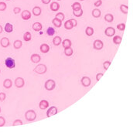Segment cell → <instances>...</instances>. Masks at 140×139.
<instances>
[{
	"mask_svg": "<svg viewBox=\"0 0 140 139\" xmlns=\"http://www.w3.org/2000/svg\"><path fill=\"white\" fill-rule=\"evenodd\" d=\"M25 118L28 121H33L37 118V114L33 110H29L26 112Z\"/></svg>",
	"mask_w": 140,
	"mask_h": 139,
	"instance_id": "obj_1",
	"label": "cell"
},
{
	"mask_svg": "<svg viewBox=\"0 0 140 139\" xmlns=\"http://www.w3.org/2000/svg\"><path fill=\"white\" fill-rule=\"evenodd\" d=\"M47 66L44 64H38L34 68V72L37 74H43L47 72Z\"/></svg>",
	"mask_w": 140,
	"mask_h": 139,
	"instance_id": "obj_2",
	"label": "cell"
},
{
	"mask_svg": "<svg viewBox=\"0 0 140 139\" xmlns=\"http://www.w3.org/2000/svg\"><path fill=\"white\" fill-rule=\"evenodd\" d=\"M56 87V83L54 80H47L45 82L44 87L47 91H53Z\"/></svg>",
	"mask_w": 140,
	"mask_h": 139,
	"instance_id": "obj_3",
	"label": "cell"
},
{
	"mask_svg": "<svg viewBox=\"0 0 140 139\" xmlns=\"http://www.w3.org/2000/svg\"><path fill=\"white\" fill-rule=\"evenodd\" d=\"M5 65L6 67L9 69H13L16 67V62L15 59H12V57H8L5 59Z\"/></svg>",
	"mask_w": 140,
	"mask_h": 139,
	"instance_id": "obj_4",
	"label": "cell"
},
{
	"mask_svg": "<svg viewBox=\"0 0 140 139\" xmlns=\"http://www.w3.org/2000/svg\"><path fill=\"white\" fill-rule=\"evenodd\" d=\"M104 46V43L102 40L100 39H96V40L94 41L93 43V47L94 49H97V50H99V49H102Z\"/></svg>",
	"mask_w": 140,
	"mask_h": 139,
	"instance_id": "obj_5",
	"label": "cell"
},
{
	"mask_svg": "<svg viewBox=\"0 0 140 139\" xmlns=\"http://www.w3.org/2000/svg\"><path fill=\"white\" fill-rule=\"evenodd\" d=\"M57 114V108L54 106H52L48 109L47 111V118H50L51 116H54Z\"/></svg>",
	"mask_w": 140,
	"mask_h": 139,
	"instance_id": "obj_6",
	"label": "cell"
},
{
	"mask_svg": "<svg viewBox=\"0 0 140 139\" xmlns=\"http://www.w3.org/2000/svg\"><path fill=\"white\" fill-rule=\"evenodd\" d=\"M25 84V81L23 78L22 77H17L15 80V85L17 88H22Z\"/></svg>",
	"mask_w": 140,
	"mask_h": 139,
	"instance_id": "obj_7",
	"label": "cell"
},
{
	"mask_svg": "<svg viewBox=\"0 0 140 139\" xmlns=\"http://www.w3.org/2000/svg\"><path fill=\"white\" fill-rule=\"evenodd\" d=\"M105 33L107 36L112 37V36H113L115 34V30L113 27H108V28H106V29L105 30Z\"/></svg>",
	"mask_w": 140,
	"mask_h": 139,
	"instance_id": "obj_8",
	"label": "cell"
},
{
	"mask_svg": "<svg viewBox=\"0 0 140 139\" xmlns=\"http://www.w3.org/2000/svg\"><path fill=\"white\" fill-rule=\"evenodd\" d=\"M21 17L24 20H28L31 18V12L29 10H24L21 13Z\"/></svg>",
	"mask_w": 140,
	"mask_h": 139,
	"instance_id": "obj_9",
	"label": "cell"
},
{
	"mask_svg": "<svg viewBox=\"0 0 140 139\" xmlns=\"http://www.w3.org/2000/svg\"><path fill=\"white\" fill-rule=\"evenodd\" d=\"M0 44H1L2 47L6 48L9 46V44H10V42H9V39L7 37H3L1 39V40H0Z\"/></svg>",
	"mask_w": 140,
	"mask_h": 139,
	"instance_id": "obj_10",
	"label": "cell"
},
{
	"mask_svg": "<svg viewBox=\"0 0 140 139\" xmlns=\"http://www.w3.org/2000/svg\"><path fill=\"white\" fill-rule=\"evenodd\" d=\"M81 84H82V85L84 86V87H89V86L91 85V83H92V81H91V79L89 77H84L81 78Z\"/></svg>",
	"mask_w": 140,
	"mask_h": 139,
	"instance_id": "obj_11",
	"label": "cell"
},
{
	"mask_svg": "<svg viewBox=\"0 0 140 139\" xmlns=\"http://www.w3.org/2000/svg\"><path fill=\"white\" fill-rule=\"evenodd\" d=\"M41 59V57L40 56L39 54H37V53H34V54H32L31 57H30V60L31 62H32L33 64H37L40 61Z\"/></svg>",
	"mask_w": 140,
	"mask_h": 139,
	"instance_id": "obj_12",
	"label": "cell"
},
{
	"mask_svg": "<svg viewBox=\"0 0 140 139\" xmlns=\"http://www.w3.org/2000/svg\"><path fill=\"white\" fill-rule=\"evenodd\" d=\"M39 107H40L41 110H45V109L49 107V102L46 100L41 101L40 102V104H39Z\"/></svg>",
	"mask_w": 140,
	"mask_h": 139,
	"instance_id": "obj_13",
	"label": "cell"
},
{
	"mask_svg": "<svg viewBox=\"0 0 140 139\" xmlns=\"http://www.w3.org/2000/svg\"><path fill=\"white\" fill-rule=\"evenodd\" d=\"M60 9V4L57 2H53L50 4V9L54 12H57Z\"/></svg>",
	"mask_w": 140,
	"mask_h": 139,
	"instance_id": "obj_14",
	"label": "cell"
},
{
	"mask_svg": "<svg viewBox=\"0 0 140 139\" xmlns=\"http://www.w3.org/2000/svg\"><path fill=\"white\" fill-rule=\"evenodd\" d=\"M42 28H43V26H42V24L40 22H34L33 25H32V29H33L34 31H37V32H39L40 31Z\"/></svg>",
	"mask_w": 140,
	"mask_h": 139,
	"instance_id": "obj_15",
	"label": "cell"
},
{
	"mask_svg": "<svg viewBox=\"0 0 140 139\" xmlns=\"http://www.w3.org/2000/svg\"><path fill=\"white\" fill-rule=\"evenodd\" d=\"M40 49L43 53H48L49 50H50V46L46 43H43L40 46Z\"/></svg>",
	"mask_w": 140,
	"mask_h": 139,
	"instance_id": "obj_16",
	"label": "cell"
},
{
	"mask_svg": "<svg viewBox=\"0 0 140 139\" xmlns=\"http://www.w3.org/2000/svg\"><path fill=\"white\" fill-rule=\"evenodd\" d=\"M32 14L35 16H39L41 14V8L39 7V6H35V7L32 9Z\"/></svg>",
	"mask_w": 140,
	"mask_h": 139,
	"instance_id": "obj_17",
	"label": "cell"
},
{
	"mask_svg": "<svg viewBox=\"0 0 140 139\" xmlns=\"http://www.w3.org/2000/svg\"><path fill=\"white\" fill-rule=\"evenodd\" d=\"M3 86H4L5 88L9 89L12 86V80H10V79H6V80H5L4 82H3Z\"/></svg>",
	"mask_w": 140,
	"mask_h": 139,
	"instance_id": "obj_18",
	"label": "cell"
},
{
	"mask_svg": "<svg viewBox=\"0 0 140 139\" xmlns=\"http://www.w3.org/2000/svg\"><path fill=\"white\" fill-rule=\"evenodd\" d=\"M12 30H13V26L9 22L6 23L5 26V31L6 32H8V33H10V32H12Z\"/></svg>",
	"mask_w": 140,
	"mask_h": 139,
	"instance_id": "obj_19",
	"label": "cell"
},
{
	"mask_svg": "<svg viewBox=\"0 0 140 139\" xmlns=\"http://www.w3.org/2000/svg\"><path fill=\"white\" fill-rule=\"evenodd\" d=\"M62 45L64 46V48H68V47H71V45H72V43H71V41L70 40V39H64V40L63 41L62 43Z\"/></svg>",
	"mask_w": 140,
	"mask_h": 139,
	"instance_id": "obj_20",
	"label": "cell"
},
{
	"mask_svg": "<svg viewBox=\"0 0 140 139\" xmlns=\"http://www.w3.org/2000/svg\"><path fill=\"white\" fill-rule=\"evenodd\" d=\"M101 15H102V12L98 9H94L92 11V16L94 18H99Z\"/></svg>",
	"mask_w": 140,
	"mask_h": 139,
	"instance_id": "obj_21",
	"label": "cell"
},
{
	"mask_svg": "<svg viewBox=\"0 0 140 139\" xmlns=\"http://www.w3.org/2000/svg\"><path fill=\"white\" fill-rule=\"evenodd\" d=\"M52 22H53V24L57 28H60V26H62V21L59 20V19H57V18L54 19L53 20H52Z\"/></svg>",
	"mask_w": 140,
	"mask_h": 139,
	"instance_id": "obj_22",
	"label": "cell"
},
{
	"mask_svg": "<svg viewBox=\"0 0 140 139\" xmlns=\"http://www.w3.org/2000/svg\"><path fill=\"white\" fill-rule=\"evenodd\" d=\"M61 43H62V39H61L60 36H56L53 39V43L54 46H59Z\"/></svg>",
	"mask_w": 140,
	"mask_h": 139,
	"instance_id": "obj_23",
	"label": "cell"
},
{
	"mask_svg": "<svg viewBox=\"0 0 140 139\" xmlns=\"http://www.w3.org/2000/svg\"><path fill=\"white\" fill-rule=\"evenodd\" d=\"M73 53H74V50L71 47H68V48L64 49V54L66 56H67V57H70V56H72Z\"/></svg>",
	"mask_w": 140,
	"mask_h": 139,
	"instance_id": "obj_24",
	"label": "cell"
},
{
	"mask_svg": "<svg viewBox=\"0 0 140 139\" xmlns=\"http://www.w3.org/2000/svg\"><path fill=\"white\" fill-rule=\"evenodd\" d=\"M85 33L87 36H92L94 34V29L91 26H88L85 29Z\"/></svg>",
	"mask_w": 140,
	"mask_h": 139,
	"instance_id": "obj_25",
	"label": "cell"
},
{
	"mask_svg": "<svg viewBox=\"0 0 140 139\" xmlns=\"http://www.w3.org/2000/svg\"><path fill=\"white\" fill-rule=\"evenodd\" d=\"M105 20L108 22H112L114 20V16L113 15L110 14V13H108L105 16Z\"/></svg>",
	"mask_w": 140,
	"mask_h": 139,
	"instance_id": "obj_26",
	"label": "cell"
},
{
	"mask_svg": "<svg viewBox=\"0 0 140 139\" xmlns=\"http://www.w3.org/2000/svg\"><path fill=\"white\" fill-rule=\"evenodd\" d=\"M31 38H32V36H31V33L30 32H27L26 33H24L23 35V39L26 41V42H29L31 40Z\"/></svg>",
	"mask_w": 140,
	"mask_h": 139,
	"instance_id": "obj_27",
	"label": "cell"
},
{
	"mask_svg": "<svg viewBox=\"0 0 140 139\" xmlns=\"http://www.w3.org/2000/svg\"><path fill=\"white\" fill-rule=\"evenodd\" d=\"M128 9H129L128 5H124V4H122L120 5V10H121L122 13H124V14H127V13H128Z\"/></svg>",
	"mask_w": 140,
	"mask_h": 139,
	"instance_id": "obj_28",
	"label": "cell"
},
{
	"mask_svg": "<svg viewBox=\"0 0 140 139\" xmlns=\"http://www.w3.org/2000/svg\"><path fill=\"white\" fill-rule=\"evenodd\" d=\"M113 42H114V43H115L117 45L120 44V43H121V42H122V37L120 36H114V37H113Z\"/></svg>",
	"mask_w": 140,
	"mask_h": 139,
	"instance_id": "obj_29",
	"label": "cell"
},
{
	"mask_svg": "<svg viewBox=\"0 0 140 139\" xmlns=\"http://www.w3.org/2000/svg\"><path fill=\"white\" fill-rule=\"evenodd\" d=\"M71 7H72V9H73V11L79 10V9H81V5L79 2H74V4L71 5Z\"/></svg>",
	"mask_w": 140,
	"mask_h": 139,
	"instance_id": "obj_30",
	"label": "cell"
},
{
	"mask_svg": "<svg viewBox=\"0 0 140 139\" xmlns=\"http://www.w3.org/2000/svg\"><path fill=\"white\" fill-rule=\"evenodd\" d=\"M22 45V43L21 40H16L14 43H13V46H14V48L16 49H18L19 48H21V46Z\"/></svg>",
	"mask_w": 140,
	"mask_h": 139,
	"instance_id": "obj_31",
	"label": "cell"
},
{
	"mask_svg": "<svg viewBox=\"0 0 140 139\" xmlns=\"http://www.w3.org/2000/svg\"><path fill=\"white\" fill-rule=\"evenodd\" d=\"M64 27H65V29H72L74 26H73V25H72V23L70 22V19L69 20H67V21H66L65 22V23H64Z\"/></svg>",
	"mask_w": 140,
	"mask_h": 139,
	"instance_id": "obj_32",
	"label": "cell"
},
{
	"mask_svg": "<svg viewBox=\"0 0 140 139\" xmlns=\"http://www.w3.org/2000/svg\"><path fill=\"white\" fill-rule=\"evenodd\" d=\"M73 14L76 17H81V16L83 15V10H82V9H79V10H74V11H73Z\"/></svg>",
	"mask_w": 140,
	"mask_h": 139,
	"instance_id": "obj_33",
	"label": "cell"
},
{
	"mask_svg": "<svg viewBox=\"0 0 140 139\" xmlns=\"http://www.w3.org/2000/svg\"><path fill=\"white\" fill-rule=\"evenodd\" d=\"M47 33L48 36H54V33H55V29L53 27H49L47 29Z\"/></svg>",
	"mask_w": 140,
	"mask_h": 139,
	"instance_id": "obj_34",
	"label": "cell"
},
{
	"mask_svg": "<svg viewBox=\"0 0 140 139\" xmlns=\"http://www.w3.org/2000/svg\"><path fill=\"white\" fill-rule=\"evenodd\" d=\"M55 18L58 19L60 21H63L64 19V13H62V12H58L57 14L56 15V16H55Z\"/></svg>",
	"mask_w": 140,
	"mask_h": 139,
	"instance_id": "obj_35",
	"label": "cell"
},
{
	"mask_svg": "<svg viewBox=\"0 0 140 139\" xmlns=\"http://www.w3.org/2000/svg\"><path fill=\"white\" fill-rule=\"evenodd\" d=\"M6 7H7V5H6L5 2H0V11H5L6 9Z\"/></svg>",
	"mask_w": 140,
	"mask_h": 139,
	"instance_id": "obj_36",
	"label": "cell"
},
{
	"mask_svg": "<svg viewBox=\"0 0 140 139\" xmlns=\"http://www.w3.org/2000/svg\"><path fill=\"white\" fill-rule=\"evenodd\" d=\"M111 63L110 61H105V62H104V64H103V67L105 70H108L110 67V65H111Z\"/></svg>",
	"mask_w": 140,
	"mask_h": 139,
	"instance_id": "obj_37",
	"label": "cell"
},
{
	"mask_svg": "<svg viewBox=\"0 0 140 139\" xmlns=\"http://www.w3.org/2000/svg\"><path fill=\"white\" fill-rule=\"evenodd\" d=\"M117 28H118L119 30H121V31L125 30V23H120V24H118V26H117Z\"/></svg>",
	"mask_w": 140,
	"mask_h": 139,
	"instance_id": "obj_38",
	"label": "cell"
},
{
	"mask_svg": "<svg viewBox=\"0 0 140 139\" xmlns=\"http://www.w3.org/2000/svg\"><path fill=\"white\" fill-rule=\"evenodd\" d=\"M22 121L21 120H16L13 121V124H12V126H17V125H22Z\"/></svg>",
	"mask_w": 140,
	"mask_h": 139,
	"instance_id": "obj_39",
	"label": "cell"
},
{
	"mask_svg": "<svg viewBox=\"0 0 140 139\" xmlns=\"http://www.w3.org/2000/svg\"><path fill=\"white\" fill-rule=\"evenodd\" d=\"M6 97V94L5 93H0V101H4Z\"/></svg>",
	"mask_w": 140,
	"mask_h": 139,
	"instance_id": "obj_40",
	"label": "cell"
},
{
	"mask_svg": "<svg viewBox=\"0 0 140 139\" xmlns=\"http://www.w3.org/2000/svg\"><path fill=\"white\" fill-rule=\"evenodd\" d=\"M5 124V120L3 117H0V127L4 126Z\"/></svg>",
	"mask_w": 140,
	"mask_h": 139,
	"instance_id": "obj_41",
	"label": "cell"
},
{
	"mask_svg": "<svg viewBox=\"0 0 140 139\" xmlns=\"http://www.w3.org/2000/svg\"><path fill=\"white\" fill-rule=\"evenodd\" d=\"M70 22L72 23V25L74 27H76V26H77V21L76 20V19H70Z\"/></svg>",
	"mask_w": 140,
	"mask_h": 139,
	"instance_id": "obj_42",
	"label": "cell"
},
{
	"mask_svg": "<svg viewBox=\"0 0 140 139\" xmlns=\"http://www.w3.org/2000/svg\"><path fill=\"white\" fill-rule=\"evenodd\" d=\"M102 4V0H97V1L94 3V6H96V7H99V6Z\"/></svg>",
	"mask_w": 140,
	"mask_h": 139,
	"instance_id": "obj_43",
	"label": "cell"
},
{
	"mask_svg": "<svg viewBox=\"0 0 140 139\" xmlns=\"http://www.w3.org/2000/svg\"><path fill=\"white\" fill-rule=\"evenodd\" d=\"M20 12H21V9L19 7H15L13 9V12L15 14H18V13H19Z\"/></svg>",
	"mask_w": 140,
	"mask_h": 139,
	"instance_id": "obj_44",
	"label": "cell"
},
{
	"mask_svg": "<svg viewBox=\"0 0 140 139\" xmlns=\"http://www.w3.org/2000/svg\"><path fill=\"white\" fill-rule=\"evenodd\" d=\"M102 77H103V74H102V73H99V74H97L96 75V80L97 81H99L101 80V78H102Z\"/></svg>",
	"mask_w": 140,
	"mask_h": 139,
	"instance_id": "obj_45",
	"label": "cell"
},
{
	"mask_svg": "<svg viewBox=\"0 0 140 139\" xmlns=\"http://www.w3.org/2000/svg\"><path fill=\"white\" fill-rule=\"evenodd\" d=\"M42 1V2L43 3V4H45V5H47V4H49V3L50 2V1L51 0H41Z\"/></svg>",
	"mask_w": 140,
	"mask_h": 139,
	"instance_id": "obj_46",
	"label": "cell"
},
{
	"mask_svg": "<svg viewBox=\"0 0 140 139\" xmlns=\"http://www.w3.org/2000/svg\"><path fill=\"white\" fill-rule=\"evenodd\" d=\"M2 26L0 25V33H2Z\"/></svg>",
	"mask_w": 140,
	"mask_h": 139,
	"instance_id": "obj_47",
	"label": "cell"
},
{
	"mask_svg": "<svg viewBox=\"0 0 140 139\" xmlns=\"http://www.w3.org/2000/svg\"><path fill=\"white\" fill-rule=\"evenodd\" d=\"M0 113H1V107H0Z\"/></svg>",
	"mask_w": 140,
	"mask_h": 139,
	"instance_id": "obj_48",
	"label": "cell"
},
{
	"mask_svg": "<svg viewBox=\"0 0 140 139\" xmlns=\"http://www.w3.org/2000/svg\"><path fill=\"white\" fill-rule=\"evenodd\" d=\"M80 1H84V0H80Z\"/></svg>",
	"mask_w": 140,
	"mask_h": 139,
	"instance_id": "obj_49",
	"label": "cell"
},
{
	"mask_svg": "<svg viewBox=\"0 0 140 139\" xmlns=\"http://www.w3.org/2000/svg\"><path fill=\"white\" fill-rule=\"evenodd\" d=\"M57 1H60V0H57Z\"/></svg>",
	"mask_w": 140,
	"mask_h": 139,
	"instance_id": "obj_50",
	"label": "cell"
},
{
	"mask_svg": "<svg viewBox=\"0 0 140 139\" xmlns=\"http://www.w3.org/2000/svg\"><path fill=\"white\" fill-rule=\"evenodd\" d=\"M0 72H1V70H0Z\"/></svg>",
	"mask_w": 140,
	"mask_h": 139,
	"instance_id": "obj_51",
	"label": "cell"
}]
</instances>
